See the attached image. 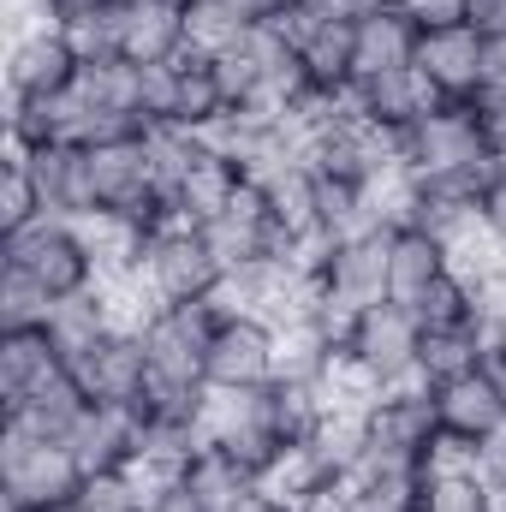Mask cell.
Returning <instances> with one entry per match:
<instances>
[{
    "label": "cell",
    "instance_id": "23",
    "mask_svg": "<svg viewBox=\"0 0 506 512\" xmlns=\"http://www.w3.org/2000/svg\"><path fill=\"white\" fill-rule=\"evenodd\" d=\"M84 405H90V399H84L78 376H60L54 387H42L36 399H24V405L0 411V423H12V429H30V435H48V441H66V429L78 423V411H84Z\"/></svg>",
    "mask_w": 506,
    "mask_h": 512
},
{
    "label": "cell",
    "instance_id": "21",
    "mask_svg": "<svg viewBox=\"0 0 506 512\" xmlns=\"http://www.w3.org/2000/svg\"><path fill=\"white\" fill-rule=\"evenodd\" d=\"M429 108H435V96H429V84L417 78V66H411V72L370 78V84H358V90H352V114H358L364 126L387 131V137H405V131L417 126Z\"/></svg>",
    "mask_w": 506,
    "mask_h": 512
},
{
    "label": "cell",
    "instance_id": "24",
    "mask_svg": "<svg viewBox=\"0 0 506 512\" xmlns=\"http://www.w3.org/2000/svg\"><path fill=\"white\" fill-rule=\"evenodd\" d=\"M179 477H185V483H191V489H197V495H203L215 512L233 507V501H239V495L256 483V477L239 465V459H233V453H221V447H209V441L191 453V465H185Z\"/></svg>",
    "mask_w": 506,
    "mask_h": 512
},
{
    "label": "cell",
    "instance_id": "3",
    "mask_svg": "<svg viewBox=\"0 0 506 512\" xmlns=\"http://www.w3.org/2000/svg\"><path fill=\"white\" fill-rule=\"evenodd\" d=\"M131 328H137L143 358H149V393H173V399L209 393L215 304H149Z\"/></svg>",
    "mask_w": 506,
    "mask_h": 512
},
{
    "label": "cell",
    "instance_id": "4",
    "mask_svg": "<svg viewBox=\"0 0 506 512\" xmlns=\"http://www.w3.org/2000/svg\"><path fill=\"white\" fill-rule=\"evenodd\" d=\"M0 262L24 268L54 304L108 286V268H102V251H96V233H90L84 221H54V215H42L30 233L0 239Z\"/></svg>",
    "mask_w": 506,
    "mask_h": 512
},
{
    "label": "cell",
    "instance_id": "6",
    "mask_svg": "<svg viewBox=\"0 0 506 512\" xmlns=\"http://www.w3.org/2000/svg\"><path fill=\"white\" fill-rule=\"evenodd\" d=\"M221 280H227L221 262L209 251L203 227H191V221L161 227V233L143 245V262H137V274H131V286L143 292V304H209Z\"/></svg>",
    "mask_w": 506,
    "mask_h": 512
},
{
    "label": "cell",
    "instance_id": "27",
    "mask_svg": "<svg viewBox=\"0 0 506 512\" xmlns=\"http://www.w3.org/2000/svg\"><path fill=\"white\" fill-rule=\"evenodd\" d=\"M72 512H149V483L143 477H90Z\"/></svg>",
    "mask_w": 506,
    "mask_h": 512
},
{
    "label": "cell",
    "instance_id": "22",
    "mask_svg": "<svg viewBox=\"0 0 506 512\" xmlns=\"http://www.w3.org/2000/svg\"><path fill=\"white\" fill-rule=\"evenodd\" d=\"M489 364V334L483 328H423V358H417V382H453L465 370Z\"/></svg>",
    "mask_w": 506,
    "mask_h": 512
},
{
    "label": "cell",
    "instance_id": "7",
    "mask_svg": "<svg viewBox=\"0 0 506 512\" xmlns=\"http://www.w3.org/2000/svg\"><path fill=\"white\" fill-rule=\"evenodd\" d=\"M203 441L233 453L256 483H268L286 459L280 447V429H274V405H268V387H245V393H221L209 387L203 399Z\"/></svg>",
    "mask_w": 506,
    "mask_h": 512
},
{
    "label": "cell",
    "instance_id": "14",
    "mask_svg": "<svg viewBox=\"0 0 506 512\" xmlns=\"http://www.w3.org/2000/svg\"><path fill=\"white\" fill-rule=\"evenodd\" d=\"M453 268H459V256H453L447 239L423 233L417 221H393V227H387V304H399V310L417 316V304H423Z\"/></svg>",
    "mask_w": 506,
    "mask_h": 512
},
{
    "label": "cell",
    "instance_id": "32",
    "mask_svg": "<svg viewBox=\"0 0 506 512\" xmlns=\"http://www.w3.org/2000/svg\"><path fill=\"white\" fill-rule=\"evenodd\" d=\"M221 6H227V12H233L245 30H256V24H280V18H286L298 0H221Z\"/></svg>",
    "mask_w": 506,
    "mask_h": 512
},
{
    "label": "cell",
    "instance_id": "34",
    "mask_svg": "<svg viewBox=\"0 0 506 512\" xmlns=\"http://www.w3.org/2000/svg\"><path fill=\"white\" fill-rule=\"evenodd\" d=\"M465 24H471L483 42H506V0H471Z\"/></svg>",
    "mask_w": 506,
    "mask_h": 512
},
{
    "label": "cell",
    "instance_id": "31",
    "mask_svg": "<svg viewBox=\"0 0 506 512\" xmlns=\"http://www.w3.org/2000/svg\"><path fill=\"white\" fill-rule=\"evenodd\" d=\"M149 512H215L185 477H167V483H149Z\"/></svg>",
    "mask_w": 506,
    "mask_h": 512
},
{
    "label": "cell",
    "instance_id": "16",
    "mask_svg": "<svg viewBox=\"0 0 506 512\" xmlns=\"http://www.w3.org/2000/svg\"><path fill=\"white\" fill-rule=\"evenodd\" d=\"M411 66H417V24L399 6H370L352 24V90L387 72H411Z\"/></svg>",
    "mask_w": 506,
    "mask_h": 512
},
{
    "label": "cell",
    "instance_id": "33",
    "mask_svg": "<svg viewBox=\"0 0 506 512\" xmlns=\"http://www.w3.org/2000/svg\"><path fill=\"white\" fill-rule=\"evenodd\" d=\"M221 512H298V501H292V495H280L274 483H251L233 507H221Z\"/></svg>",
    "mask_w": 506,
    "mask_h": 512
},
{
    "label": "cell",
    "instance_id": "39",
    "mask_svg": "<svg viewBox=\"0 0 506 512\" xmlns=\"http://www.w3.org/2000/svg\"><path fill=\"white\" fill-rule=\"evenodd\" d=\"M501 512H506V501H501Z\"/></svg>",
    "mask_w": 506,
    "mask_h": 512
},
{
    "label": "cell",
    "instance_id": "35",
    "mask_svg": "<svg viewBox=\"0 0 506 512\" xmlns=\"http://www.w3.org/2000/svg\"><path fill=\"white\" fill-rule=\"evenodd\" d=\"M483 471H489V483L501 489V501H506V435L489 447V453H483Z\"/></svg>",
    "mask_w": 506,
    "mask_h": 512
},
{
    "label": "cell",
    "instance_id": "18",
    "mask_svg": "<svg viewBox=\"0 0 506 512\" xmlns=\"http://www.w3.org/2000/svg\"><path fill=\"white\" fill-rule=\"evenodd\" d=\"M36 197H42V215L54 221H90V161L78 143H48L36 155H18Z\"/></svg>",
    "mask_w": 506,
    "mask_h": 512
},
{
    "label": "cell",
    "instance_id": "38",
    "mask_svg": "<svg viewBox=\"0 0 506 512\" xmlns=\"http://www.w3.org/2000/svg\"><path fill=\"white\" fill-rule=\"evenodd\" d=\"M370 6H405V0H370Z\"/></svg>",
    "mask_w": 506,
    "mask_h": 512
},
{
    "label": "cell",
    "instance_id": "28",
    "mask_svg": "<svg viewBox=\"0 0 506 512\" xmlns=\"http://www.w3.org/2000/svg\"><path fill=\"white\" fill-rule=\"evenodd\" d=\"M477 233L506 251V161L483 179V191H477Z\"/></svg>",
    "mask_w": 506,
    "mask_h": 512
},
{
    "label": "cell",
    "instance_id": "2",
    "mask_svg": "<svg viewBox=\"0 0 506 512\" xmlns=\"http://www.w3.org/2000/svg\"><path fill=\"white\" fill-rule=\"evenodd\" d=\"M90 471L66 441L0 423V507L6 512H72Z\"/></svg>",
    "mask_w": 506,
    "mask_h": 512
},
{
    "label": "cell",
    "instance_id": "1",
    "mask_svg": "<svg viewBox=\"0 0 506 512\" xmlns=\"http://www.w3.org/2000/svg\"><path fill=\"white\" fill-rule=\"evenodd\" d=\"M399 167L405 179H459L483 185L501 167L495 126L477 114V102H435L417 126L399 137Z\"/></svg>",
    "mask_w": 506,
    "mask_h": 512
},
{
    "label": "cell",
    "instance_id": "11",
    "mask_svg": "<svg viewBox=\"0 0 506 512\" xmlns=\"http://www.w3.org/2000/svg\"><path fill=\"white\" fill-rule=\"evenodd\" d=\"M114 48L131 66H173L191 54V0H114Z\"/></svg>",
    "mask_w": 506,
    "mask_h": 512
},
{
    "label": "cell",
    "instance_id": "26",
    "mask_svg": "<svg viewBox=\"0 0 506 512\" xmlns=\"http://www.w3.org/2000/svg\"><path fill=\"white\" fill-rule=\"evenodd\" d=\"M36 221H42V197H36V185L24 173V161L6 155V167H0V239L30 233Z\"/></svg>",
    "mask_w": 506,
    "mask_h": 512
},
{
    "label": "cell",
    "instance_id": "13",
    "mask_svg": "<svg viewBox=\"0 0 506 512\" xmlns=\"http://www.w3.org/2000/svg\"><path fill=\"white\" fill-rule=\"evenodd\" d=\"M483 72H489V42L471 24H447V30L417 36V78L429 84L435 102H477Z\"/></svg>",
    "mask_w": 506,
    "mask_h": 512
},
{
    "label": "cell",
    "instance_id": "9",
    "mask_svg": "<svg viewBox=\"0 0 506 512\" xmlns=\"http://www.w3.org/2000/svg\"><path fill=\"white\" fill-rule=\"evenodd\" d=\"M280 376V322L268 310H215L209 334V387L245 393Z\"/></svg>",
    "mask_w": 506,
    "mask_h": 512
},
{
    "label": "cell",
    "instance_id": "10",
    "mask_svg": "<svg viewBox=\"0 0 506 512\" xmlns=\"http://www.w3.org/2000/svg\"><path fill=\"white\" fill-rule=\"evenodd\" d=\"M84 78L78 48L60 24H30L6 36V102H60Z\"/></svg>",
    "mask_w": 506,
    "mask_h": 512
},
{
    "label": "cell",
    "instance_id": "25",
    "mask_svg": "<svg viewBox=\"0 0 506 512\" xmlns=\"http://www.w3.org/2000/svg\"><path fill=\"white\" fill-rule=\"evenodd\" d=\"M54 316V298L12 262H0V334H18V328H48Z\"/></svg>",
    "mask_w": 506,
    "mask_h": 512
},
{
    "label": "cell",
    "instance_id": "8",
    "mask_svg": "<svg viewBox=\"0 0 506 512\" xmlns=\"http://www.w3.org/2000/svg\"><path fill=\"white\" fill-rule=\"evenodd\" d=\"M435 399V423H441V441L465 459H483L495 441L506 435V382L495 364H477L453 382L429 387Z\"/></svg>",
    "mask_w": 506,
    "mask_h": 512
},
{
    "label": "cell",
    "instance_id": "37",
    "mask_svg": "<svg viewBox=\"0 0 506 512\" xmlns=\"http://www.w3.org/2000/svg\"><path fill=\"white\" fill-rule=\"evenodd\" d=\"M495 149H501V161H506V126H495Z\"/></svg>",
    "mask_w": 506,
    "mask_h": 512
},
{
    "label": "cell",
    "instance_id": "30",
    "mask_svg": "<svg viewBox=\"0 0 506 512\" xmlns=\"http://www.w3.org/2000/svg\"><path fill=\"white\" fill-rule=\"evenodd\" d=\"M364 12H370V0H298L286 18H298V24H358Z\"/></svg>",
    "mask_w": 506,
    "mask_h": 512
},
{
    "label": "cell",
    "instance_id": "19",
    "mask_svg": "<svg viewBox=\"0 0 506 512\" xmlns=\"http://www.w3.org/2000/svg\"><path fill=\"white\" fill-rule=\"evenodd\" d=\"M417 512H501V489L489 483L483 459H465L447 447L417 477Z\"/></svg>",
    "mask_w": 506,
    "mask_h": 512
},
{
    "label": "cell",
    "instance_id": "17",
    "mask_svg": "<svg viewBox=\"0 0 506 512\" xmlns=\"http://www.w3.org/2000/svg\"><path fill=\"white\" fill-rule=\"evenodd\" d=\"M60 376H72V364L60 358L54 334L48 328H18V334H0V411L36 399L42 387H54Z\"/></svg>",
    "mask_w": 506,
    "mask_h": 512
},
{
    "label": "cell",
    "instance_id": "5",
    "mask_svg": "<svg viewBox=\"0 0 506 512\" xmlns=\"http://www.w3.org/2000/svg\"><path fill=\"white\" fill-rule=\"evenodd\" d=\"M417 358H423V322L399 304H370L346 322L340 334V376L364 393L417 382Z\"/></svg>",
    "mask_w": 506,
    "mask_h": 512
},
{
    "label": "cell",
    "instance_id": "20",
    "mask_svg": "<svg viewBox=\"0 0 506 512\" xmlns=\"http://www.w3.org/2000/svg\"><path fill=\"white\" fill-rule=\"evenodd\" d=\"M227 90H221V72H215V54H179L173 60V126L197 131V137H215L227 126Z\"/></svg>",
    "mask_w": 506,
    "mask_h": 512
},
{
    "label": "cell",
    "instance_id": "15",
    "mask_svg": "<svg viewBox=\"0 0 506 512\" xmlns=\"http://www.w3.org/2000/svg\"><path fill=\"white\" fill-rule=\"evenodd\" d=\"M72 376L84 387V399H102V405H137L149 393V358H143V340L137 328H114L90 358L72 364Z\"/></svg>",
    "mask_w": 506,
    "mask_h": 512
},
{
    "label": "cell",
    "instance_id": "12",
    "mask_svg": "<svg viewBox=\"0 0 506 512\" xmlns=\"http://www.w3.org/2000/svg\"><path fill=\"white\" fill-rule=\"evenodd\" d=\"M66 447L78 453V465L90 477H137L143 417H137V405H102V399H90L78 411V423L66 429Z\"/></svg>",
    "mask_w": 506,
    "mask_h": 512
},
{
    "label": "cell",
    "instance_id": "36",
    "mask_svg": "<svg viewBox=\"0 0 506 512\" xmlns=\"http://www.w3.org/2000/svg\"><path fill=\"white\" fill-rule=\"evenodd\" d=\"M489 364H495V370H506V328H501V340H495V352H489Z\"/></svg>",
    "mask_w": 506,
    "mask_h": 512
},
{
    "label": "cell",
    "instance_id": "29",
    "mask_svg": "<svg viewBox=\"0 0 506 512\" xmlns=\"http://www.w3.org/2000/svg\"><path fill=\"white\" fill-rule=\"evenodd\" d=\"M411 24H417V36H429V30H447V24H465V12H471V0H405L399 6Z\"/></svg>",
    "mask_w": 506,
    "mask_h": 512
}]
</instances>
